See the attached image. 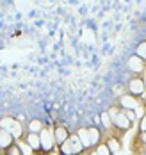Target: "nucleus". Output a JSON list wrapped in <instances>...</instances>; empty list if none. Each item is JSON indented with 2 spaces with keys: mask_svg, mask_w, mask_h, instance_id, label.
Returning <instances> with one entry per match:
<instances>
[{
  "mask_svg": "<svg viewBox=\"0 0 146 155\" xmlns=\"http://www.w3.org/2000/svg\"><path fill=\"white\" fill-rule=\"evenodd\" d=\"M135 54L139 55V57H143L146 61V41H143V43H139V47L135 48Z\"/></svg>",
  "mask_w": 146,
  "mask_h": 155,
  "instance_id": "17",
  "label": "nucleus"
},
{
  "mask_svg": "<svg viewBox=\"0 0 146 155\" xmlns=\"http://www.w3.org/2000/svg\"><path fill=\"white\" fill-rule=\"evenodd\" d=\"M25 143L32 148L34 152L43 150V148H41V136H39L37 132H29V134H27V137H25Z\"/></svg>",
  "mask_w": 146,
  "mask_h": 155,
  "instance_id": "8",
  "label": "nucleus"
},
{
  "mask_svg": "<svg viewBox=\"0 0 146 155\" xmlns=\"http://www.w3.org/2000/svg\"><path fill=\"white\" fill-rule=\"evenodd\" d=\"M109 112H111V116H112V123L116 128H119V130H128L132 121L128 120V116L125 114V110L121 109H109Z\"/></svg>",
  "mask_w": 146,
  "mask_h": 155,
  "instance_id": "2",
  "label": "nucleus"
},
{
  "mask_svg": "<svg viewBox=\"0 0 146 155\" xmlns=\"http://www.w3.org/2000/svg\"><path fill=\"white\" fill-rule=\"evenodd\" d=\"M139 130L141 132H146V116H143L141 121H139Z\"/></svg>",
  "mask_w": 146,
  "mask_h": 155,
  "instance_id": "19",
  "label": "nucleus"
},
{
  "mask_svg": "<svg viewBox=\"0 0 146 155\" xmlns=\"http://www.w3.org/2000/svg\"><path fill=\"white\" fill-rule=\"evenodd\" d=\"M4 155H23V152H21V148H20L18 144H11V146L4 152Z\"/></svg>",
  "mask_w": 146,
  "mask_h": 155,
  "instance_id": "16",
  "label": "nucleus"
},
{
  "mask_svg": "<svg viewBox=\"0 0 146 155\" xmlns=\"http://www.w3.org/2000/svg\"><path fill=\"white\" fill-rule=\"evenodd\" d=\"M89 137H91V143H93V146L100 144L102 134H100V130H98L96 127H91V128H89Z\"/></svg>",
  "mask_w": 146,
  "mask_h": 155,
  "instance_id": "13",
  "label": "nucleus"
},
{
  "mask_svg": "<svg viewBox=\"0 0 146 155\" xmlns=\"http://www.w3.org/2000/svg\"><path fill=\"white\" fill-rule=\"evenodd\" d=\"M11 144H15V136L7 128H2L0 130V148H2V152H5Z\"/></svg>",
  "mask_w": 146,
  "mask_h": 155,
  "instance_id": "6",
  "label": "nucleus"
},
{
  "mask_svg": "<svg viewBox=\"0 0 146 155\" xmlns=\"http://www.w3.org/2000/svg\"><path fill=\"white\" fill-rule=\"evenodd\" d=\"M107 144H109V148L112 150V153H114V152H118V150L121 148L119 141H118V139H114V137H112V139H109V141H107Z\"/></svg>",
  "mask_w": 146,
  "mask_h": 155,
  "instance_id": "18",
  "label": "nucleus"
},
{
  "mask_svg": "<svg viewBox=\"0 0 146 155\" xmlns=\"http://www.w3.org/2000/svg\"><path fill=\"white\" fill-rule=\"evenodd\" d=\"M54 134H55V141H57V144H63V143L70 137L68 128H66V127H63V125H57V127L54 128Z\"/></svg>",
  "mask_w": 146,
  "mask_h": 155,
  "instance_id": "10",
  "label": "nucleus"
},
{
  "mask_svg": "<svg viewBox=\"0 0 146 155\" xmlns=\"http://www.w3.org/2000/svg\"><path fill=\"white\" fill-rule=\"evenodd\" d=\"M47 155H63V153H61V148H59V146H55V148H54V150H50Z\"/></svg>",
  "mask_w": 146,
  "mask_h": 155,
  "instance_id": "20",
  "label": "nucleus"
},
{
  "mask_svg": "<svg viewBox=\"0 0 146 155\" xmlns=\"http://www.w3.org/2000/svg\"><path fill=\"white\" fill-rule=\"evenodd\" d=\"M119 104H121V109H137V105H139V102H137V96L135 94H123L121 98H119Z\"/></svg>",
  "mask_w": 146,
  "mask_h": 155,
  "instance_id": "7",
  "label": "nucleus"
},
{
  "mask_svg": "<svg viewBox=\"0 0 146 155\" xmlns=\"http://www.w3.org/2000/svg\"><path fill=\"white\" fill-rule=\"evenodd\" d=\"M59 148H61V153L63 155H79V153H82V150L86 146H84V143L80 141L79 136H70L63 144H59Z\"/></svg>",
  "mask_w": 146,
  "mask_h": 155,
  "instance_id": "1",
  "label": "nucleus"
},
{
  "mask_svg": "<svg viewBox=\"0 0 146 155\" xmlns=\"http://www.w3.org/2000/svg\"><path fill=\"white\" fill-rule=\"evenodd\" d=\"M128 68L132 70V71H135V73H141V71L144 70V59L139 57L137 54L132 55V57L128 59Z\"/></svg>",
  "mask_w": 146,
  "mask_h": 155,
  "instance_id": "9",
  "label": "nucleus"
},
{
  "mask_svg": "<svg viewBox=\"0 0 146 155\" xmlns=\"http://www.w3.org/2000/svg\"><path fill=\"white\" fill-rule=\"evenodd\" d=\"M141 141H143V143H146V132H141Z\"/></svg>",
  "mask_w": 146,
  "mask_h": 155,
  "instance_id": "21",
  "label": "nucleus"
},
{
  "mask_svg": "<svg viewBox=\"0 0 146 155\" xmlns=\"http://www.w3.org/2000/svg\"><path fill=\"white\" fill-rule=\"evenodd\" d=\"M100 121H102V125L105 127V128H111L112 127V116H111V112L109 110H105V112H102L100 114Z\"/></svg>",
  "mask_w": 146,
  "mask_h": 155,
  "instance_id": "12",
  "label": "nucleus"
},
{
  "mask_svg": "<svg viewBox=\"0 0 146 155\" xmlns=\"http://www.w3.org/2000/svg\"><path fill=\"white\" fill-rule=\"evenodd\" d=\"M89 155H100V153H98L96 150H93V152H91V153H89Z\"/></svg>",
  "mask_w": 146,
  "mask_h": 155,
  "instance_id": "22",
  "label": "nucleus"
},
{
  "mask_svg": "<svg viewBox=\"0 0 146 155\" xmlns=\"http://www.w3.org/2000/svg\"><path fill=\"white\" fill-rule=\"evenodd\" d=\"M2 128H7L13 136H15V139L16 137H21V125L18 120H13V118H2Z\"/></svg>",
  "mask_w": 146,
  "mask_h": 155,
  "instance_id": "4",
  "label": "nucleus"
},
{
  "mask_svg": "<svg viewBox=\"0 0 146 155\" xmlns=\"http://www.w3.org/2000/svg\"><path fill=\"white\" fill-rule=\"evenodd\" d=\"M39 136H41V148H43V152L48 153L50 150H54L55 146H59L57 141H55V134H54V130H50V128H43V130L39 132Z\"/></svg>",
  "mask_w": 146,
  "mask_h": 155,
  "instance_id": "3",
  "label": "nucleus"
},
{
  "mask_svg": "<svg viewBox=\"0 0 146 155\" xmlns=\"http://www.w3.org/2000/svg\"><path fill=\"white\" fill-rule=\"evenodd\" d=\"M128 91H130L132 94H135V96H141V94L146 91L144 80H143L141 77H134V78L128 82Z\"/></svg>",
  "mask_w": 146,
  "mask_h": 155,
  "instance_id": "5",
  "label": "nucleus"
},
{
  "mask_svg": "<svg viewBox=\"0 0 146 155\" xmlns=\"http://www.w3.org/2000/svg\"><path fill=\"white\" fill-rule=\"evenodd\" d=\"M77 136L80 137V141L84 143V146H93V143H91V137H89V128H79Z\"/></svg>",
  "mask_w": 146,
  "mask_h": 155,
  "instance_id": "11",
  "label": "nucleus"
},
{
  "mask_svg": "<svg viewBox=\"0 0 146 155\" xmlns=\"http://www.w3.org/2000/svg\"><path fill=\"white\" fill-rule=\"evenodd\" d=\"M95 150H96L100 155H112V150L109 148V144H107V143H100V144H96V148H95Z\"/></svg>",
  "mask_w": 146,
  "mask_h": 155,
  "instance_id": "15",
  "label": "nucleus"
},
{
  "mask_svg": "<svg viewBox=\"0 0 146 155\" xmlns=\"http://www.w3.org/2000/svg\"><path fill=\"white\" fill-rule=\"evenodd\" d=\"M43 128H45V125H43L41 120H31L29 121V132H37L39 134Z\"/></svg>",
  "mask_w": 146,
  "mask_h": 155,
  "instance_id": "14",
  "label": "nucleus"
}]
</instances>
